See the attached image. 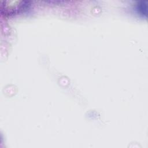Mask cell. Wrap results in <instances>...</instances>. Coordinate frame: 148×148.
<instances>
[{"instance_id": "obj_1", "label": "cell", "mask_w": 148, "mask_h": 148, "mask_svg": "<svg viewBox=\"0 0 148 148\" xmlns=\"http://www.w3.org/2000/svg\"><path fill=\"white\" fill-rule=\"evenodd\" d=\"M136 9L138 13L140 15L143 16V17L147 16V2H145V1L138 2L137 4Z\"/></svg>"}]
</instances>
